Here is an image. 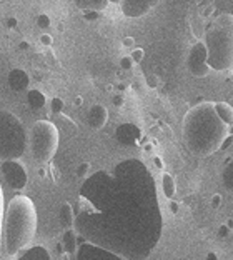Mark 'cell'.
Wrapping results in <instances>:
<instances>
[{
  "mask_svg": "<svg viewBox=\"0 0 233 260\" xmlns=\"http://www.w3.org/2000/svg\"><path fill=\"white\" fill-rule=\"evenodd\" d=\"M132 182L115 174L98 172L80 188L75 225L83 237L123 257L140 249L147 255L160 237V210L150 184L132 192Z\"/></svg>",
  "mask_w": 233,
  "mask_h": 260,
  "instance_id": "6da1fadb",
  "label": "cell"
},
{
  "mask_svg": "<svg viewBox=\"0 0 233 260\" xmlns=\"http://www.w3.org/2000/svg\"><path fill=\"white\" fill-rule=\"evenodd\" d=\"M230 127L218 115L215 102H200L183 117V142L195 157H210L231 139Z\"/></svg>",
  "mask_w": 233,
  "mask_h": 260,
  "instance_id": "7a4b0ae2",
  "label": "cell"
},
{
  "mask_svg": "<svg viewBox=\"0 0 233 260\" xmlns=\"http://www.w3.org/2000/svg\"><path fill=\"white\" fill-rule=\"evenodd\" d=\"M4 245L10 257H15L32 245L37 232V209L25 195H15L4 212Z\"/></svg>",
  "mask_w": 233,
  "mask_h": 260,
  "instance_id": "3957f363",
  "label": "cell"
},
{
  "mask_svg": "<svg viewBox=\"0 0 233 260\" xmlns=\"http://www.w3.org/2000/svg\"><path fill=\"white\" fill-rule=\"evenodd\" d=\"M205 47L212 70L233 69V14L223 12L215 17L205 32Z\"/></svg>",
  "mask_w": 233,
  "mask_h": 260,
  "instance_id": "277c9868",
  "label": "cell"
},
{
  "mask_svg": "<svg viewBox=\"0 0 233 260\" xmlns=\"http://www.w3.org/2000/svg\"><path fill=\"white\" fill-rule=\"evenodd\" d=\"M28 145L22 120L9 110H0V158H20Z\"/></svg>",
  "mask_w": 233,
  "mask_h": 260,
  "instance_id": "5b68a950",
  "label": "cell"
},
{
  "mask_svg": "<svg viewBox=\"0 0 233 260\" xmlns=\"http://www.w3.org/2000/svg\"><path fill=\"white\" fill-rule=\"evenodd\" d=\"M58 149V130L49 120L35 122L28 134V150L35 162L47 164Z\"/></svg>",
  "mask_w": 233,
  "mask_h": 260,
  "instance_id": "8992f818",
  "label": "cell"
},
{
  "mask_svg": "<svg viewBox=\"0 0 233 260\" xmlns=\"http://www.w3.org/2000/svg\"><path fill=\"white\" fill-rule=\"evenodd\" d=\"M187 67L188 72L193 77L203 79L212 72V67L208 65V54H207V47L205 42H196L190 47L188 57H187Z\"/></svg>",
  "mask_w": 233,
  "mask_h": 260,
  "instance_id": "52a82bcc",
  "label": "cell"
},
{
  "mask_svg": "<svg viewBox=\"0 0 233 260\" xmlns=\"http://www.w3.org/2000/svg\"><path fill=\"white\" fill-rule=\"evenodd\" d=\"M2 175L5 182L15 190H22L23 187L27 185V170L23 167V164H20L17 158H9V160H4L2 164Z\"/></svg>",
  "mask_w": 233,
  "mask_h": 260,
  "instance_id": "ba28073f",
  "label": "cell"
},
{
  "mask_svg": "<svg viewBox=\"0 0 233 260\" xmlns=\"http://www.w3.org/2000/svg\"><path fill=\"white\" fill-rule=\"evenodd\" d=\"M160 0H118L122 14L127 19H140L158 5Z\"/></svg>",
  "mask_w": 233,
  "mask_h": 260,
  "instance_id": "9c48e42d",
  "label": "cell"
},
{
  "mask_svg": "<svg viewBox=\"0 0 233 260\" xmlns=\"http://www.w3.org/2000/svg\"><path fill=\"white\" fill-rule=\"evenodd\" d=\"M107 120H109V110H107L104 105L95 104L90 107V110L87 112V123H88V127L93 130H100L107 123Z\"/></svg>",
  "mask_w": 233,
  "mask_h": 260,
  "instance_id": "30bf717a",
  "label": "cell"
},
{
  "mask_svg": "<svg viewBox=\"0 0 233 260\" xmlns=\"http://www.w3.org/2000/svg\"><path fill=\"white\" fill-rule=\"evenodd\" d=\"M7 80H9L10 88L14 92L25 90V88L28 87V84H30V77H28V74L23 69H12L9 72Z\"/></svg>",
  "mask_w": 233,
  "mask_h": 260,
  "instance_id": "8fae6325",
  "label": "cell"
},
{
  "mask_svg": "<svg viewBox=\"0 0 233 260\" xmlns=\"http://www.w3.org/2000/svg\"><path fill=\"white\" fill-rule=\"evenodd\" d=\"M139 135H140L139 128H137L135 125H132V123H123L122 127L117 128V139L125 145L135 144L137 139H139Z\"/></svg>",
  "mask_w": 233,
  "mask_h": 260,
  "instance_id": "7c38bea8",
  "label": "cell"
},
{
  "mask_svg": "<svg viewBox=\"0 0 233 260\" xmlns=\"http://www.w3.org/2000/svg\"><path fill=\"white\" fill-rule=\"evenodd\" d=\"M74 4L83 12H102L107 9L110 0H74Z\"/></svg>",
  "mask_w": 233,
  "mask_h": 260,
  "instance_id": "4fadbf2b",
  "label": "cell"
},
{
  "mask_svg": "<svg viewBox=\"0 0 233 260\" xmlns=\"http://www.w3.org/2000/svg\"><path fill=\"white\" fill-rule=\"evenodd\" d=\"M58 218H60V225L63 229H72V225L75 223V212L74 207H72L69 202L62 204L60 212H58Z\"/></svg>",
  "mask_w": 233,
  "mask_h": 260,
  "instance_id": "5bb4252c",
  "label": "cell"
},
{
  "mask_svg": "<svg viewBox=\"0 0 233 260\" xmlns=\"http://www.w3.org/2000/svg\"><path fill=\"white\" fill-rule=\"evenodd\" d=\"M19 257L20 258H27V260H30V258L47 260V258H50V253H49V250L45 249V247L34 245V247H27V249H23L22 253H19Z\"/></svg>",
  "mask_w": 233,
  "mask_h": 260,
  "instance_id": "9a60e30c",
  "label": "cell"
},
{
  "mask_svg": "<svg viewBox=\"0 0 233 260\" xmlns=\"http://www.w3.org/2000/svg\"><path fill=\"white\" fill-rule=\"evenodd\" d=\"M62 247L65 249V252L70 253V255L77 252V234H75V230L65 229L63 237H62Z\"/></svg>",
  "mask_w": 233,
  "mask_h": 260,
  "instance_id": "2e32d148",
  "label": "cell"
},
{
  "mask_svg": "<svg viewBox=\"0 0 233 260\" xmlns=\"http://www.w3.org/2000/svg\"><path fill=\"white\" fill-rule=\"evenodd\" d=\"M27 102L34 110H40L45 105L47 99L39 88H32V90H28V93H27Z\"/></svg>",
  "mask_w": 233,
  "mask_h": 260,
  "instance_id": "e0dca14e",
  "label": "cell"
},
{
  "mask_svg": "<svg viewBox=\"0 0 233 260\" xmlns=\"http://www.w3.org/2000/svg\"><path fill=\"white\" fill-rule=\"evenodd\" d=\"M215 109H217L218 115L222 117V120L226 122L228 125H233V107L226 102H215Z\"/></svg>",
  "mask_w": 233,
  "mask_h": 260,
  "instance_id": "ac0fdd59",
  "label": "cell"
},
{
  "mask_svg": "<svg viewBox=\"0 0 233 260\" xmlns=\"http://www.w3.org/2000/svg\"><path fill=\"white\" fill-rule=\"evenodd\" d=\"M162 187H163V193L167 199H172L175 195L177 190V185H175V180L170 174H163L162 175Z\"/></svg>",
  "mask_w": 233,
  "mask_h": 260,
  "instance_id": "d6986e66",
  "label": "cell"
},
{
  "mask_svg": "<svg viewBox=\"0 0 233 260\" xmlns=\"http://www.w3.org/2000/svg\"><path fill=\"white\" fill-rule=\"evenodd\" d=\"M222 180H223V185L228 188V190H233V162L225 167L222 174Z\"/></svg>",
  "mask_w": 233,
  "mask_h": 260,
  "instance_id": "ffe728a7",
  "label": "cell"
},
{
  "mask_svg": "<svg viewBox=\"0 0 233 260\" xmlns=\"http://www.w3.org/2000/svg\"><path fill=\"white\" fill-rule=\"evenodd\" d=\"M63 107H65V104H63L62 99L55 97V99L50 100V112L52 114H60V112L63 110Z\"/></svg>",
  "mask_w": 233,
  "mask_h": 260,
  "instance_id": "44dd1931",
  "label": "cell"
},
{
  "mask_svg": "<svg viewBox=\"0 0 233 260\" xmlns=\"http://www.w3.org/2000/svg\"><path fill=\"white\" fill-rule=\"evenodd\" d=\"M50 17L47 15V14H40L39 17H37V25L40 27V28H49L50 27Z\"/></svg>",
  "mask_w": 233,
  "mask_h": 260,
  "instance_id": "7402d4cb",
  "label": "cell"
},
{
  "mask_svg": "<svg viewBox=\"0 0 233 260\" xmlns=\"http://www.w3.org/2000/svg\"><path fill=\"white\" fill-rule=\"evenodd\" d=\"M134 63H135V62L132 60V57H130V55H125V57L120 58V67H122L123 70H132Z\"/></svg>",
  "mask_w": 233,
  "mask_h": 260,
  "instance_id": "603a6c76",
  "label": "cell"
},
{
  "mask_svg": "<svg viewBox=\"0 0 233 260\" xmlns=\"http://www.w3.org/2000/svg\"><path fill=\"white\" fill-rule=\"evenodd\" d=\"M88 169H90V164L83 162L79 165V169H77V177H80V179H83L87 174H88Z\"/></svg>",
  "mask_w": 233,
  "mask_h": 260,
  "instance_id": "cb8c5ba5",
  "label": "cell"
},
{
  "mask_svg": "<svg viewBox=\"0 0 233 260\" xmlns=\"http://www.w3.org/2000/svg\"><path fill=\"white\" fill-rule=\"evenodd\" d=\"M4 212H5V205H4V190H2V185H0V232H2V223H4Z\"/></svg>",
  "mask_w": 233,
  "mask_h": 260,
  "instance_id": "d4e9b609",
  "label": "cell"
},
{
  "mask_svg": "<svg viewBox=\"0 0 233 260\" xmlns=\"http://www.w3.org/2000/svg\"><path fill=\"white\" fill-rule=\"evenodd\" d=\"M143 54H145V52H143L142 49H135L134 52H132V60L135 62V63H139V62H142V58H143Z\"/></svg>",
  "mask_w": 233,
  "mask_h": 260,
  "instance_id": "484cf974",
  "label": "cell"
},
{
  "mask_svg": "<svg viewBox=\"0 0 233 260\" xmlns=\"http://www.w3.org/2000/svg\"><path fill=\"white\" fill-rule=\"evenodd\" d=\"M230 232H231V229H230V227H228V225H226V223H225V225H222V227L218 229V237H222V239L228 237V235H230Z\"/></svg>",
  "mask_w": 233,
  "mask_h": 260,
  "instance_id": "4316f807",
  "label": "cell"
},
{
  "mask_svg": "<svg viewBox=\"0 0 233 260\" xmlns=\"http://www.w3.org/2000/svg\"><path fill=\"white\" fill-rule=\"evenodd\" d=\"M52 42H53L52 35H49V34H42L40 35V44L42 45H52Z\"/></svg>",
  "mask_w": 233,
  "mask_h": 260,
  "instance_id": "83f0119b",
  "label": "cell"
},
{
  "mask_svg": "<svg viewBox=\"0 0 233 260\" xmlns=\"http://www.w3.org/2000/svg\"><path fill=\"white\" fill-rule=\"evenodd\" d=\"M220 204H222V195L215 193L213 197H212V207H213V209H218Z\"/></svg>",
  "mask_w": 233,
  "mask_h": 260,
  "instance_id": "f1b7e54d",
  "label": "cell"
},
{
  "mask_svg": "<svg viewBox=\"0 0 233 260\" xmlns=\"http://www.w3.org/2000/svg\"><path fill=\"white\" fill-rule=\"evenodd\" d=\"M113 105H115V107H122V105H123V95H122V93H117V95L113 97Z\"/></svg>",
  "mask_w": 233,
  "mask_h": 260,
  "instance_id": "f546056e",
  "label": "cell"
},
{
  "mask_svg": "<svg viewBox=\"0 0 233 260\" xmlns=\"http://www.w3.org/2000/svg\"><path fill=\"white\" fill-rule=\"evenodd\" d=\"M123 45L125 47H132V45H135V40L132 37H125L123 39Z\"/></svg>",
  "mask_w": 233,
  "mask_h": 260,
  "instance_id": "4dcf8cb0",
  "label": "cell"
},
{
  "mask_svg": "<svg viewBox=\"0 0 233 260\" xmlns=\"http://www.w3.org/2000/svg\"><path fill=\"white\" fill-rule=\"evenodd\" d=\"M7 27L9 28L17 27V19H15V17H10V19H7Z\"/></svg>",
  "mask_w": 233,
  "mask_h": 260,
  "instance_id": "1f68e13d",
  "label": "cell"
},
{
  "mask_svg": "<svg viewBox=\"0 0 233 260\" xmlns=\"http://www.w3.org/2000/svg\"><path fill=\"white\" fill-rule=\"evenodd\" d=\"M148 84H150V87H157V84H158V80L155 79V77H152L150 80H148Z\"/></svg>",
  "mask_w": 233,
  "mask_h": 260,
  "instance_id": "d6a6232c",
  "label": "cell"
},
{
  "mask_svg": "<svg viewBox=\"0 0 233 260\" xmlns=\"http://www.w3.org/2000/svg\"><path fill=\"white\" fill-rule=\"evenodd\" d=\"M28 47H30V45H28V42H20V49L22 50H27Z\"/></svg>",
  "mask_w": 233,
  "mask_h": 260,
  "instance_id": "836d02e7",
  "label": "cell"
},
{
  "mask_svg": "<svg viewBox=\"0 0 233 260\" xmlns=\"http://www.w3.org/2000/svg\"><path fill=\"white\" fill-rule=\"evenodd\" d=\"M170 209H172L173 212H177V210H178V204H175V202H172V204H170Z\"/></svg>",
  "mask_w": 233,
  "mask_h": 260,
  "instance_id": "e575fe53",
  "label": "cell"
},
{
  "mask_svg": "<svg viewBox=\"0 0 233 260\" xmlns=\"http://www.w3.org/2000/svg\"><path fill=\"white\" fill-rule=\"evenodd\" d=\"M155 164H157V167H158V169H162V167H163V164H162V160H160V158H155Z\"/></svg>",
  "mask_w": 233,
  "mask_h": 260,
  "instance_id": "d590c367",
  "label": "cell"
},
{
  "mask_svg": "<svg viewBox=\"0 0 233 260\" xmlns=\"http://www.w3.org/2000/svg\"><path fill=\"white\" fill-rule=\"evenodd\" d=\"M117 88H118V90H125V88H127V85H125V84H118Z\"/></svg>",
  "mask_w": 233,
  "mask_h": 260,
  "instance_id": "8d00e7d4",
  "label": "cell"
},
{
  "mask_svg": "<svg viewBox=\"0 0 233 260\" xmlns=\"http://www.w3.org/2000/svg\"><path fill=\"white\" fill-rule=\"evenodd\" d=\"M75 105H82V97H77L75 99Z\"/></svg>",
  "mask_w": 233,
  "mask_h": 260,
  "instance_id": "74e56055",
  "label": "cell"
},
{
  "mask_svg": "<svg viewBox=\"0 0 233 260\" xmlns=\"http://www.w3.org/2000/svg\"><path fill=\"white\" fill-rule=\"evenodd\" d=\"M226 225H228L230 229H233V220H228V222H226Z\"/></svg>",
  "mask_w": 233,
  "mask_h": 260,
  "instance_id": "f35d334b",
  "label": "cell"
}]
</instances>
